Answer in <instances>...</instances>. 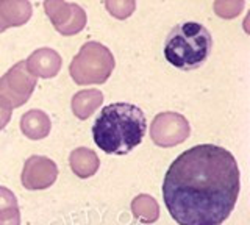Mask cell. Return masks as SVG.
<instances>
[{
  "instance_id": "cell-1",
  "label": "cell",
  "mask_w": 250,
  "mask_h": 225,
  "mask_svg": "<svg viewBox=\"0 0 250 225\" xmlns=\"http://www.w3.org/2000/svg\"><path fill=\"white\" fill-rule=\"evenodd\" d=\"M241 172L233 153L200 144L172 161L163 180V200L178 225H222L238 202Z\"/></svg>"
},
{
  "instance_id": "cell-2",
  "label": "cell",
  "mask_w": 250,
  "mask_h": 225,
  "mask_svg": "<svg viewBox=\"0 0 250 225\" xmlns=\"http://www.w3.org/2000/svg\"><path fill=\"white\" fill-rule=\"evenodd\" d=\"M147 119L139 106L117 102L102 108L92 125L94 143L108 155H127L143 143Z\"/></svg>"
},
{
  "instance_id": "cell-3",
  "label": "cell",
  "mask_w": 250,
  "mask_h": 225,
  "mask_svg": "<svg viewBox=\"0 0 250 225\" xmlns=\"http://www.w3.org/2000/svg\"><path fill=\"white\" fill-rule=\"evenodd\" d=\"M213 36L199 22H183L170 30L164 41L166 61L180 71H194L209 58Z\"/></svg>"
},
{
  "instance_id": "cell-4",
  "label": "cell",
  "mask_w": 250,
  "mask_h": 225,
  "mask_svg": "<svg viewBox=\"0 0 250 225\" xmlns=\"http://www.w3.org/2000/svg\"><path fill=\"white\" fill-rule=\"evenodd\" d=\"M114 69V57L100 42H86L70 63V75L77 83H102Z\"/></svg>"
},
{
  "instance_id": "cell-5",
  "label": "cell",
  "mask_w": 250,
  "mask_h": 225,
  "mask_svg": "<svg viewBox=\"0 0 250 225\" xmlns=\"http://www.w3.org/2000/svg\"><path fill=\"white\" fill-rule=\"evenodd\" d=\"M44 8L57 32L70 36L80 33L86 25V13L80 5L64 0H45Z\"/></svg>"
},
{
  "instance_id": "cell-6",
  "label": "cell",
  "mask_w": 250,
  "mask_h": 225,
  "mask_svg": "<svg viewBox=\"0 0 250 225\" xmlns=\"http://www.w3.org/2000/svg\"><path fill=\"white\" fill-rule=\"evenodd\" d=\"M27 67H30L35 74L44 79L57 75L61 67V57L53 49H38L25 61Z\"/></svg>"
},
{
  "instance_id": "cell-7",
  "label": "cell",
  "mask_w": 250,
  "mask_h": 225,
  "mask_svg": "<svg viewBox=\"0 0 250 225\" xmlns=\"http://www.w3.org/2000/svg\"><path fill=\"white\" fill-rule=\"evenodd\" d=\"M31 18V5L28 0H0V20L10 27H21Z\"/></svg>"
},
{
  "instance_id": "cell-8",
  "label": "cell",
  "mask_w": 250,
  "mask_h": 225,
  "mask_svg": "<svg viewBox=\"0 0 250 225\" xmlns=\"http://www.w3.org/2000/svg\"><path fill=\"white\" fill-rule=\"evenodd\" d=\"M244 5H246L244 0H216L214 11L217 16H221L224 19H233L242 13Z\"/></svg>"
},
{
  "instance_id": "cell-9",
  "label": "cell",
  "mask_w": 250,
  "mask_h": 225,
  "mask_svg": "<svg viewBox=\"0 0 250 225\" xmlns=\"http://www.w3.org/2000/svg\"><path fill=\"white\" fill-rule=\"evenodd\" d=\"M108 13L116 19H127L135 13V0H105Z\"/></svg>"
},
{
  "instance_id": "cell-10",
  "label": "cell",
  "mask_w": 250,
  "mask_h": 225,
  "mask_svg": "<svg viewBox=\"0 0 250 225\" xmlns=\"http://www.w3.org/2000/svg\"><path fill=\"white\" fill-rule=\"evenodd\" d=\"M5 30H6V27L2 24V20H0V33H2V32H5Z\"/></svg>"
}]
</instances>
